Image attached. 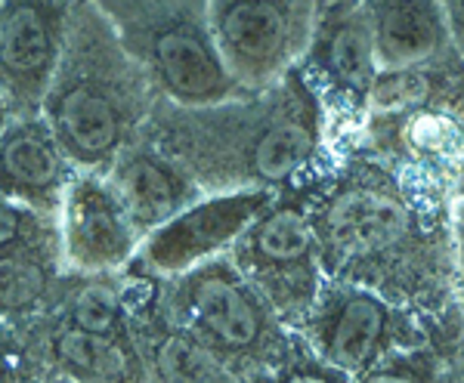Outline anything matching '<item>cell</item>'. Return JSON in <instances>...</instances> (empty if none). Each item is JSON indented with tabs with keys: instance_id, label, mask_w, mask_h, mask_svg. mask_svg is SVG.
Returning <instances> with one entry per match:
<instances>
[{
	"instance_id": "cell-19",
	"label": "cell",
	"mask_w": 464,
	"mask_h": 383,
	"mask_svg": "<svg viewBox=\"0 0 464 383\" xmlns=\"http://www.w3.org/2000/svg\"><path fill=\"white\" fill-rule=\"evenodd\" d=\"M25 226H28V214L0 192V251L16 244L25 235Z\"/></svg>"
},
{
	"instance_id": "cell-4",
	"label": "cell",
	"mask_w": 464,
	"mask_h": 383,
	"mask_svg": "<svg viewBox=\"0 0 464 383\" xmlns=\"http://www.w3.org/2000/svg\"><path fill=\"white\" fill-rule=\"evenodd\" d=\"M74 0H0V93L28 105L47 93Z\"/></svg>"
},
{
	"instance_id": "cell-23",
	"label": "cell",
	"mask_w": 464,
	"mask_h": 383,
	"mask_svg": "<svg viewBox=\"0 0 464 383\" xmlns=\"http://www.w3.org/2000/svg\"><path fill=\"white\" fill-rule=\"evenodd\" d=\"M328 6H347V4H356V0H325Z\"/></svg>"
},
{
	"instance_id": "cell-3",
	"label": "cell",
	"mask_w": 464,
	"mask_h": 383,
	"mask_svg": "<svg viewBox=\"0 0 464 383\" xmlns=\"http://www.w3.org/2000/svg\"><path fill=\"white\" fill-rule=\"evenodd\" d=\"M325 0H208L211 32L238 87H264L310 47Z\"/></svg>"
},
{
	"instance_id": "cell-8",
	"label": "cell",
	"mask_w": 464,
	"mask_h": 383,
	"mask_svg": "<svg viewBox=\"0 0 464 383\" xmlns=\"http://www.w3.org/2000/svg\"><path fill=\"white\" fill-rule=\"evenodd\" d=\"M319 69L328 74L341 90L356 96H372L378 81V56L372 32L362 19L359 4L325 6L313 28L310 47Z\"/></svg>"
},
{
	"instance_id": "cell-11",
	"label": "cell",
	"mask_w": 464,
	"mask_h": 383,
	"mask_svg": "<svg viewBox=\"0 0 464 383\" xmlns=\"http://www.w3.org/2000/svg\"><path fill=\"white\" fill-rule=\"evenodd\" d=\"M115 195L121 198L133 226L159 229L179 214L186 192L174 170L155 155H130L115 174Z\"/></svg>"
},
{
	"instance_id": "cell-20",
	"label": "cell",
	"mask_w": 464,
	"mask_h": 383,
	"mask_svg": "<svg viewBox=\"0 0 464 383\" xmlns=\"http://www.w3.org/2000/svg\"><path fill=\"white\" fill-rule=\"evenodd\" d=\"M440 6H443L449 43L464 56V0H440Z\"/></svg>"
},
{
	"instance_id": "cell-2",
	"label": "cell",
	"mask_w": 464,
	"mask_h": 383,
	"mask_svg": "<svg viewBox=\"0 0 464 383\" xmlns=\"http://www.w3.org/2000/svg\"><path fill=\"white\" fill-rule=\"evenodd\" d=\"M127 56L170 100L214 105L238 90L217 50L208 0H93Z\"/></svg>"
},
{
	"instance_id": "cell-10",
	"label": "cell",
	"mask_w": 464,
	"mask_h": 383,
	"mask_svg": "<svg viewBox=\"0 0 464 383\" xmlns=\"http://www.w3.org/2000/svg\"><path fill=\"white\" fill-rule=\"evenodd\" d=\"M63 152L44 127L22 124L0 133V192L22 195L37 205L53 201L63 189Z\"/></svg>"
},
{
	"instance_id": "cell-1",
	"label": "cell",
	"mask_w": 464,
	"mask_h": 383,
	"mask_svg": "<svg viewBox=\"0 0 464 383\" xmlns=\"http://www.w3.org/2000/svg\"><path fill=\"white\" fill-rule=\"evenodd\" d=\"M130 62L93 0H74L47 111L63 148L78 161H106L121 146L127 111L118 72Z\"/></svg>"
},
{
	"instance_id": "cell-22",
	"label": "cell",
	"mask_w": 464,
	"mask_h": 383,
	"mask_svg": "<svg viewBox=\"0 0 464 383\" xmlns=\"http://www.w3.org/2000/svg\"><path fill=\"white\" fill-rule=\"evenodd\" d=\"M288 383H325V380H319V378H295V380H288Z\"/></svg>"
},
{
	"instance_id": "cell-12",
	"label": "cell",
	"mask_w": 464,
	"mask_h": 383,
	"mask_svg": "<svg viewBox=\"0 0 464 383\" xmlns=\"http://www.w3.org/2000/svg\"><path fill=\"white\" fill-rule=\"evenodd\" d=\"M192 306H196L198 319L229 347H248L260 331L257 310L248 300L238 282H232L227 273L211 269L192 279Z\"/></svg>"
},
{
	"instance_id": "cell-24",
	"label": "cell",
	"mask_w": 464,
	"mask_h": 383,
	"mask_svg": "<svg viewBox=\"0 0 464 383\" xmlns=\"http://www.w3.org/2000/svg\"><path fill=\"white\" fill-rule=\"evenodd\" d=\"M4 111H6V100H4V93H0V127H4Z\"/></svg>"
},
{
	"instance_id": "cell-15",
	"label": "cell",
	"mask_w": 464,
	"mask_h": 383,
	"mask_svg": "<svg viewBox=\"0 0 464 383\" xmlns=\"http://www.w3.org/2000/svg\"><path fill=\"white\" fill-rule=\"evenodd\" d=\"M47 291V269L34 254H0V312L28 310Z\"/></svg>"
},
{
	"instance_id": "cell-21",
	"label": "cell",
	"mask_w": 464,
	"mask_h": 383,
	"mask_svg": "<svg viewBox=\"0 0 464 383\" xmlns=\"http://www.w3.org/2000/svg\"><path fill=\"white\" fill-rule=\"evenodd\" d=\"M369 383H411V380H402V378H387V374H381V378H372Z\"/></svg>"
},
{
	"instance_id": "cell-13",
	"label": "cell",
	"mask_w": 464,
	"mask_h": 383,
	"mask_svg": "<svg viewBox=\"0 0 464 383\" xmlns=\"http://www.w3.org/2000/svg\"><path fill=\"white\" fill-rule=\"evenodd\" d=\"M384 328V310L372 297H350L338 315L332 334V356L343 368H359L372 356L378 334Z\"/></svg>"
},
{
	"instance_id": "cell-6",
	"label": "cell",
	"mask_w": 464,
	"mask_h": 383,
	"mask_svg": "<svg viewBox=\"0 0 464 383\" xmlns=\"http://www.w3.org/2000/svg\"><path fill=\"white\" fill-rule=\"evenodd\" d=\"M137 226L115 189L81 179L65 205V244L81 269L118 266L137 244Z\"/></svg>"
},
{
	"instance_id": "cell-16",
	"label": "cell",
	"mask_w": 464,
	"mask_h": 383,
	"mask_svg": "<svg viewBox=\"0 0 464 383\" xmlns=\"http://www.w3.org/2000/svg\"><path fill=\"white\" fill-rule=\"evenodd\" d=\"M159 371L164 383H217L220 368L198 343L186 337H168L159 349Z\"/></svg>"
},
{
	"instance_id": "cell-17",
	"label": "cell",
	"mask_w": 464,
	"mask_h": 383,
	"mask_svg": "<svg viewBox=\"0 0 464 383\" xmlns=\"http://www.w3.org/2000/svg\"><path fill=\"white\" fill-rule=\"evenodd\" d=\"M59 356L74 368H84L93 374H118L124 368V356L118 352L115 343H109L102 334L93 331H65L59 337Z\"/></svg>"
},
{
	"instance_id": "cell-18",
	"label": "cell",
	"mask_w": 464,
	"mask_h": 383,
	"mask_svg": "<svg viewBox=\"0 0 464 383\" xmlns=\"http://www.w3.org/2000/svg\"><path fill=\"white\" fill-rule=\"evenodd\" d=\"M115 319H118V297L106 284H90L74 300V325L81 331L102 334L115 325Z\"/></svg>"
},
{
	"instance_id": "cell-14",
	"label": "cell",
	"mask_w": 464,
	"mask_h": 383,
	"mask_svg": "<svg viewBox=\"0 0 464 383\" xmlns=\"http://www.w3.org/2000/svg\"><path fill=\"white\" fill-rule=\"evenodd\" d=\"M313 251V229L297 210H276L254 232V254L273 266H295Z\"/></svg>"
},
{
	"instance_id": "cell-5",
	"label": "cell",
	"mask_w": 464,
	"mask_h": 383,
	"mask_svg": "<svg viewBox=\"0 0 464 383\" xmlns=\"http://www.w3.org/2000/svg\"><path fill=\"white\" fill-rule=\"evenodd\" d=\"M266 205V195L242 192L229 198H214L205 205L170 216L155 232L149 244V260L159 269H183L189 263L201 260L214 247L236 238L248 223L257 216V210Z\"/></svg>"
},
{
	"instance_id": "cell-7",
	"label": "cell",
	"mask_w": 464,
	"mask_h": 383,
	"mask_svg": "<svg viewBox=\"0 0 464 383\" xmlns=\"http://www.w3.org/2000/svg\"><path fill=\"white\" fill-rule=\"evenodd\" d=\"M372 32L378 69L424 65L449 47L440 0H356Z\"/></svg>"
},
{
	"instance_id": "cell-9",
	"label": "cell",
	"mask_w": 464,
	"mask_h": 383,
	"mask_svg": "<svg viewBox=\"0 0 464 383\" xmlns=\"http://www.w3.org/2000/svg\"><path fill=\"white\" fill-rule=\"evenodd\" d=\"M328 244L343 257H369L387 251L406 235L409 214L393 195L378 189H350L332 201L322 220Z\"/></svg>"
}]
</instances>
